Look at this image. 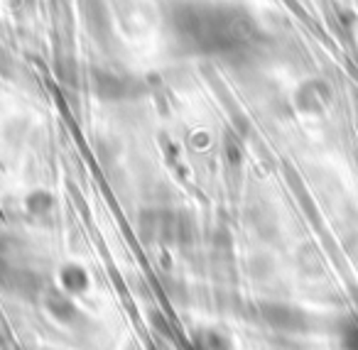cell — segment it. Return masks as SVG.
Segmentation results:
<instances>
[{
	"label": "cell",
	"instance_id": "1",
	"mask_svg": "<svg viewBox=\"0 0 358 350\" xmlns=\"http://www.w3.org/2000/svg\"><path fill=\"white\" fill-rule=\"evenodd\" d=\"M174 42L204 59L243 61L263 47V30L253 13L236 3L179 0L167 15Z\"/></svg>",
	"mask_w": 358,
	"mask_h": 350
}]
</instances>
